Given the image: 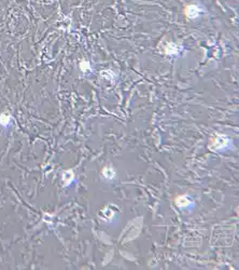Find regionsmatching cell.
Here are the masks:
<instances>
[{
    "label": "cell",
    "instance_id": "277c9868",
    "mask_svg": "<svg viewBox=\"0 0 239 270\" xmlns=\"http://www.w3.org/2000/svg\"><path fill=\"white\" fill-rule=\"evenodd\" d=\"M103 175L106 178H113V177L115 176V172L111 167H106V169L103 170Z\"/></svg>",
    "mask_w": 239,
    "mask_h": 270
},
{
    "label": "cell",
    "instance_id": "3957f363",
    "mask_svg": "<svg viewBox=\"0 0 239 270\" xmlns=\"http://www.w3.org/2000/svg\"><path fill=\"white\" fill-rule=\"evenodd\" d=\"M176 202L180 207H187V205H190V204L192 203L191 200H190V198L186 197V196H180V197H178L177 198Z\"/></svg>",
    "mask_w": 239,
    "mask_h": 270
},
{
    "label": "cell",
    "instance_id": "6da1fadb",
    "mask_svg": "<svg viewBox=\"0 0 239 270\" xmlns=\"http://www.w3.org/2000/svg\"><path fill=\"white\" fill-rule=\"evenodd\" d=\"M228 144V138L224 135H219V136L212 137L209 142V148L212 150L222 149L224 147L227 146Z\"/></svg>",
    "mask_w": 239,
    "mask_h": 270
},
{
    "label": "cell",
    "instance_id": "7a4b0ae2",
    "mask_svg": "<svg viewBox=\"0 0 239 270\" xmlns=\"http://www.w3.org/2000/svg\"><path fill=\"white\" fill-rule=\"evenodd\" d=\"M199 8L195 4H191V6H187L185 8V14L187 17H196L199 14Z\"/></svg>",
    "mask_w": 239,
    "mask_h": 270
},
{
    "label": "cell",
    "instance_id": "5b68a950",
    "mask_svg": "<svg viewBox=\"0 0 239 270\" xmlns=\"http://www.w3.org/2000/svg\"><path fill=\"white\" fill-rule=\"evenodd\" d=\"M166 51H167V53H176V51H177V47L175 46V44H173V43H169L168 46H167V49H166Z\"/></svg>",
    "mask_w": 239,
    "mask_h": 270
},
{
    "label": "cell",
    "instance_id": "8992f818",
    "mask_svg": "<svg viewBox=\"0 0 239 270\" xmlns=\"http://www.w3.org/2000/svg\"><path fill=\"white\" fill-rule=\"evenodd\" d=\"M80 67H81V69L83 70V71H85L86 69L90 68V64L87 63V62H82V63L80 64Z\"/></svg>",
    "mask_w": 239,
    "mask_h": 270
}]
</instances>
